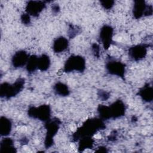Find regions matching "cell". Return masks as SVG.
<instances>
[{"instance_id":"1","label":"cell","mask_w":153,"mask_h":153,"mask_svg":"<svg viewBox=\"0 0 153 153\" xmlns=\"http://www.w3.org/2000/svg\"><path fill=\"white\" fill-rule=\"evenodd\" d=\"M105 127L104 121L100 118H89L76 130L73 138L75 140H79L85 137H92L97 131L103 130Z\"/></svg>"},{"instance_id":"2","label":"cell","mask_w":153,"mask_h":153,"mask_svg":"<svg viewBox=\"0 0 153 153\" xmlns=\"http://www.w3.org/2000/svg\"><path fill=\"white\" fill-rule=\"evenodd\" d=\"M25 79L23 78H18L13 84L7 82L2 83L0 85V96L5 99H11L17 95L24 88Z\"/></svg>"},{"instance_id":"3","label":"cell","mask_w":153,"mask_h":153,"mask_svg":"<svg viewBox=\"0 0 153 153\" xmlns=\"http://www.w3.org/2000/svg\"><path fill=\"white\" fill-rule=\"evenodd\" d=\"M61 124V121L57 118L50 119L45 122V128L46 134L44 140V146L46 149H48L54 144V137L56 135Z\"/></svg>"},{"instance_id":"4","label":"cell","mask_w":153,"mask_h":153,"mask_svg":"<svg viewBox=\"0 0 153 153\" xmlns=\"http://www.w3.org/2000/svg\"><path fill=\"white\" fill-rule=\"evenodd\" d=\"M85 66L86 63L84 57L79 55H71L65 63L63 71L66 73L82 72L85 69Z\"/></svg>"},{"instance_id":"5","label":"cell","mask_w":153,"mask_h":153,"mask_svg":"<svg viewBox=\"0 0 153 153\" xmlns=\"http://www.w3.org/2000/svg\"><path fill=\"white\" fill-rule=\"evenodd\" d=\"M51 108L49 105L30 106L27 110V114L29 117L44 123L51 118Z\"/></svg>"},{"instance_id":"6","label":"cell","mask_w":153,"mask_h":153,"mask_svg":"<svg viewBox=\"0 0 153 153\" xmlns=\"http://www.w3.org/2000/svg\"><path fill=\"white\" fill-rule=\"evenodd\" d=\"M133 17L136 19L144 16H151L152 14V5H148L144 1H135L132 10Z\"/></svg>"},{"instance_id":"7","label":"cell","mask_w":153,"mask_h":153,"mask_svg":"<svg viewBox=\"0 0 153 153\" xmlns=\"http://www.w3.org/2000/svg\"><path fill=\"white\" fill-rule=\"evenodd\" d=\"M105 68L108 74L124 79L126 65L123 62L115 60H109L106 62Z\"/></svg>"},{"instance_id":"8","label":"cell","mask_w":153,"mask_h":153,"mask_svg":"<svg viewBox=\"0 0 153 153\" xmlns=\"http://www.w3.org/2000/svg\"><path fill=\"white\" fill-rule=\"evenodd\" d=\"M114 29L109 25L103 26L99 32V40L105 50H108L112 42Z\"/></svg>"},{"instance_id":"9","label":"cell","mask_w":153,"mask_h":153,"mask_svg":"<svg viewBox=\"0 0 153 153\" xmlns=\"http://www.w3.org/2000/svg\"><path fill=\"white\" fill-rule=\"evenodd\" d=\"M46 7V4L43 1H28L26 7L25 11L30 16L38 17L39 14L44 10Z\"/></svg>"},{"instance_id":"10","label":"cell","mask_w":153,"mask_h":153,"mask_svg":"<svg viewBox=\"0 0 153 153\" xmlns=\"http://www.w3.org/2000/svg\"><path fill=\"white\" fill-rule=\"evenodd\" d=\"M111 119H117L125 115L126 106L124 103L121 100H117L108 106Z\"/></svg>"},{"instance_id":"11","label":"cell","mask_w":153,"mask_h":153,"mask_svg":"<svg viewBox=\"0 0 153 153\" xmlns=\"http://www.w3.org/2000/svg\"><path fill=\"white\" fill-rule=\"evenodd\" d=\"M148 46L145 44H138L133 45L128 49L129 57L134 61H139L143 58L147 54Z\"/></svg>"},{"instance_id":"12","label":"cell","mask_w":153,"mask_h":153,"mask_svg":"<svg viewBox=\"0 0 153 153\" xmlns=\"http://www.w3.org/2000/svg\"><path fill=\"white\" fill-rule=\"evenodd\" d=\"M29 55L25 50L16 51L11 58V64L15 68H21L26 66Z\"/></svg>"},{"instance_id":"13","label":"cell","mask_w":153,"mask_h":153,"mask_svg":"<svg viewBox=\"0 0 153 153\" xmlns=\"http://www.w3.org/2000/svg\"><path fill=\"white\" fill-rule=\"evenodd\" d=\"M69 46V41L64 36H59L54 39L53 43V50L56 53H60L65 51Z\"/></svg>"},{"instance_id":"14","label":"cell","mask_w":153,"mask_h":153,"mask_svg":"<svg viewBox=\"0 0 153 153\" xmlns=\"http://www.w3.org/2000/svg\"><path fill=\"white\" fill-rule=\"evenodd\" d=\"M12 130V122L8 118L2 116L0 118V134L2 137L10 134Z\"/></svg>"},{"instance_id":"15","label":"cell","mask_w":153,"mask_h":153,"mask_svg":"<svg viewBox=\"0 0 153 153\" xmlns=\"http://www.w3.org/2000/svg\"><path fill=\"white\" fill-rule=\"evenodd\" d=\"M17 150L14 146L13 140L8 137H4L0 143V152L14 153Z\"/></svg>"},{"instance_id":"16","label":"cell","mask_w":153,"mask_h":153,"mask_svg":"<svg viewBox=\"0 0 153 153\" xmlns=\"http://www.w3.org/2000/svg\"><path fill=\"white\" fill-rule=\"evenodd\" d=\"M138 94L144 102H151L153 99V88L149 84H146L139 89Z\"/></svg>"},{"instance_id":"17","label":"cell","mask_w":153,"mask_h":153,"mask_svg":"<svg viewBox=\"0 0 153 153\" xmlns=\"http://www.w3.org/2000/svg\"><path fill=\"white\" fill-rule=\"evenodd\" d=\"M53 90L54 93L60 96L65 97L69 96L70 94V91L68 85L62 82L56 83L53 86Z\"/></svg>"},{"instance_id":"18","label":"cell","mask_w":153,"mask_h":153,"mask_svg":"<svg viewBox=\"0 0 153 153\" xmlns=\"http://www.w3.org/2000/svg\"><path fill=\"white\" fill-rule=\"evenodd\" d=\"M50 59L49 56L45 54H43L38 57V69L41 71H47L50 66Z\"/></svg>"},{"instance_id":"19","label":"cell","mask_w":153,"mask_h":153,"mask_svg":"<svg viewBox=\"0 0 153 153\" xmlns=\"http://www.w3.org/2000/svg\"><path fill=\"white\" fill-rule=\"evenodd\" d=\"M38 57L36 55H32L29 56L26 65V69L28 73L32 74L38 69Z\"/></svg>"},{"instance_id":"20","label":"cell","mask_w":153,"mask_h":153,"mask_svg":"<svg viewBox=\"0 0 153 153\" xmlns=\"http://www.w3.org/2000/svg\"><path fill=\"white\" fill-rule=\"evenodd\" d=\"M79 140L78 149L79 151H83L85 149L92 148L94 145V140L91 137H85Z\"/></svg>"},{"instance_id":"21","label":"cell","mask_w":153,"mask_h":153,"mask_svg":"<svg viewBox=\"0 0 153 153\" xmlns=\"http://www.w3.org/2000/svg\"><path fill=\"white\" fill-rule=\"evenodd\" d=\"M97 112L99 118L103 121L111 119L109 106L104 105H99L97 108Z\"/></svg>"},{"instance_id":"22","label":"cell","mask_w":153,"mask_h":153,"mask_svg":"<svg viewBox=\"0 0 153 153\" xmlns=\"http://www.w3.org/2000/svg\"><path fill=\"white\" fill-rule=\"evenodd\" d=\"M100 4L104 9L110 10L114 5V1H100Z\"/></svg>"},{"instance_id":"23","label":"cell","mask_w":153,"mask_h":153,"mask_svg":"<svg viewBox=\"0 0 153 153\" xmlns=\"http://www.w3.org/2000/svg\"><path fill=\"white\" fill-rule=\"evenodd\" d=\"M21 21L22 22V23H23L24 25H28L30 23V16L27 14L26 13H24L23 14L22 16H21Z\"/></svg>"},{"instance_id":"24","label":"cell","mask_w":153,"mask_h":153,"mask_svg":"<svg viewBox=\"0 0 153 153\" xmlns=\"http://www.w3.org/2000/svg\"><path fill=\"white\" fill-rule=\"evenodd\" d=\"M98 96L103 101H106L109 97V94L105 90H99L98 92Z\"/></svg>"},{"instance_id":"25","label":"cell","mask_w":153,"mask_h":153,"mask_svg":"<svg viewBox=\"0 0 153 153\" xmlns=\"http://www.w3.org/2000/svg\"><path fill=\"white\" fill-rule=\"evenodd\" d=\"M92 50H93V52L95 56L99 57V51H100V47H99V45H97V44H94L92 45Z\"/></svg>"},{"instance_id":"26","label":"cell","mask_w":153,"mask_h":153,"mask_svg":"<svg viewBox=\"0 0 153 153\" xmlns=\"http://www.w3.org/2000/svg\"><path fill=\"white\" fill-rule=\"evenodd\" d=\"M52 11L54 13H57L60 11V7L58 4H54L52 5Z\"/></svg>"}]
</instances>
